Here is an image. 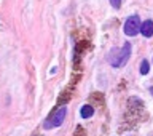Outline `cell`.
<instances>
[{"mask_svg":"<svg viewBox=\"0 0 153 136\" xmlns=\"http://www.w3.org/2000/svg\"><path fill=\"white\" fill-rule=\"evenodd\" d=\"M110 3H112V7L117 8V10L121 7V0H110Z\"/></svg>","mask_w":153,"mask_h":136,"instance_id":"cell-7","label":"cell"},{"mask_svg":"<svg viewBox=\"0 0 153 136\" xmlns=\"http://www.w3.org/2000/svg\"><path fill=\"white\" fill-rule=\"evenodd\" d=\"M80 114H81L83 119H89V117H93V114H94V107L91 104H85L83 107H81Z\"/></svg>","mask_w":153,"mask_h":136,"instance_id":"cell-5","label":"cell"},{"mask_svg":"<svg viewBox=\"0 0 153 136\" xmlns=\"http://www.w3.org/2000/svg\"><path fill=\"white\" fill-rule=\"evenodd\" d=\"M140 34L143 37H152L153 35V21L152 19H147L140 24Z\"/></svg>","mask_w":153,"mask_h":136,"instance_id":"cell-4","label":"cell"},{"mask_svg":"<svg viewBox=\"0 0 153 136\" xmlns=\"http://www.w3.org/2000/svg\"><path fill=\"white\" fill-rule=\"evenodd\" d=\"M131 56V43L126 42L120 50H113L108 56V61L113 67H123Z\"/></svg>","mask_w":153,"mask_h":136,"instance_id":"cell-1","label":"cell"},{"mask_svg":"<svg viewBox=\"0 0 153 136\" xmlns=\"http://www.w3.org/2000/svg\"><path fill=\"white\" fill-rule=\"evenodd\" d=\"M140 18L137 16V14H132V16H129L126 19V23H124V27H123V31L126 35L129 37H134V35H137L139 32H140Z\"/></svg>","mask_w":153,"mask_h":136,"instance_id":"cell-3","label":"cell"},{"mask_svg":"<svg viewBox=\"0 0 153 136\" xmlns=\"http://www.w3.org/2000/svg\"><path fill=\"white\" fill-rule=\"evenodd\" d=\"M150 93H152V95H153V86H152V88H150Z\"/></svg>","mask_w":153,"mask_h":136,"instance_id":"cell-8","label":"cell"},{"mask_svg":"<svg viewBox=\"0 0 153 136\" xmlns=\"http://www.w3.org/2000/svg\"><path fill=\"white\" fill-rule=\"evenodd\" d=\"M148 71H150V64H148L147 59H143V61L140 62V74H142V75H147Z\"/></svg>","mask_w":153,"mask_h":136,"instance_id":"cell-6","label":"cell"},{"mask_svg":"<svg viewBox=\"0 0 153 136\" xmlns=\"http://www.w3.org/2000/svg\"><path fill=\"white\" fill-rule=\"evenodd\" d=\"M65 114H67V107L65 106H62V107L59 109H56L54 112H53L50 117H48L45 120V123H43V127H45L46 130H50V128H56V127H61L62 123H64V120H65Z\"/></svg>","mask_w":153,"mask_h":136,"instance_id":"cell-2","label":"cell"}]
</instances>
